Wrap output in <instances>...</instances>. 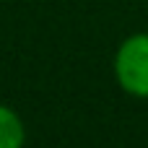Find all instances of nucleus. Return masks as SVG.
I'll return each instance as SVG.
<instances>
[{"instance_id":"obj_2","label":"nucleus","mask_w":148,"mask_h":148,"mask_svg":"<svg viewBox=\"0 0 148 148\" xmlns=\"http://www.w3.org/2000/svg\"><path fill=\"white\" fill-rule=\"evenodd\" d=\"M26 140V125L16 109L0 104V148H21Z\"/></svg>"},{"instance_id":"obj_1","label":"nucleus","mask_w":148,"mask_h":148,"mask_svg":"<svg viewBox=\"0 0 148 148\" xmlns=\"http://www.w3.org/2000/svg\"><path fill=\"white\" fill-rule=\"evenodd\" d=\"M114 78L125 94L148 99V34H133L117 47Z\"/></svg>"}]
</instances>
